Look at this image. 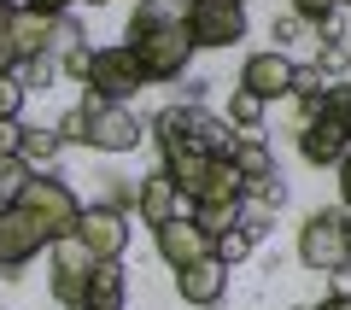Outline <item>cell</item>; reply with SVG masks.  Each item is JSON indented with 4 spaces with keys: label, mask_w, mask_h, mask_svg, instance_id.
Returning <instances> with one entry per match:
<instances>
[{
    "label": "cell",
    "mask_w": 351,
    "mask_h": 310,
    "mask_svg": "<svg viewBox=\"0 0 351 310\" xmlns=\"http://www.w3.org/2000/svg\"><path fill=\"white\" fill-rule=\"evenodd\" d=\"M299 263L316 275H346L351 270V211L328 205L299 223Z\"/></svg>",
    "instance_id": "obj_4"
},
{
    "label": "cell",
    "mask_w": 351,
    "mask_h": 310,
    "mask_svg": "<svg viewBox=\"0 0 351 310\" xmlns=\"http://www.w3.org/2000/svg\"><path fill=\"white\" fill-rule=\"evenodd\" d=\"M299 29H304V18H293V12H287V18H276V29H269V36H276V47L287 53V41H299Z\"/></svg>",
    "instance_id": "obj_33"
},
{
    "label": "cell",
    "mask_w": 351,
    "mask_h": 310,
    "mask_svg": "<svg viewBox=\"0 0 351 310\" xmlns=\"http://www.w3.org/2000/svg\"><path fill=\"white\" fill-rule=\"evenodd\" d=\"M129 298V275L123 263H94V275H88V293H82V310H123Z\"/></svg>",
    "instance_id": "obj_17"
},
{
    "label": "cell",
    "mask_w": 351,
    "mask_h": 310,
    "mask_svg": "<svg viewBox=\"0 0 351 310\" xmlns=\"http://www.w3.org/2000/svg\"><path fill=\"white\" fill-rule=\"evenodd\" d=\"M252 246H258V240L234 223V228H223V235L211 240V258H217V263H240V258H252Z\"/></svg>",
    "instance_id": "obj_23"
},
{
    "label": "cell",
    "mask_w": 351,
    "mask_h": 310,
    "mask_svg": "<svg viewBox=\"0 0 351 310\" xmlns=\"http://www.w3.org/2000/svg\"><path fill=\"white\" fill-rule=\"evenodd\" d=\"M176 293L188 298L193 310H211V305H223V293H228V263L199 258V263H188V270H176Z\"/></svg>",
    "instance_id": "obj_15"
},
{
    "label": "cell",
    "mask_w": 351,
    "mask_h": 310,
    "mask_svg": "<svg viewBox=\"0 0 351 310\" xmlns=\"http://www.w3.org/2000/svg\"><path fill=\"white\" fill-rule=\"evenodd\" d=\"M328 88H334V82H328L316 64H299V71H293V99H299V117H304V123L316 117V106H322Z\"/></svg>",
    "instance_id": "obj_20"
},
{
    "label": "cell",
    "mask_w": 351,
    "mask_h": 310,
    "mask_svg": "<svg viewBox=\"0 0 351 310\" xmlns=\"http://www.w3.org/2000/svg\"><path fill=\"white\" fill-rule=\"evenodd\" d=\"M339 205H346V211H351V152H346V158H339Z\"/></svg>",
    "instance_id": "obj_36"
},
{
    "label": "cell",
    "mask_w": 351,
    "mask_h": 310,
    "mask_svg": "<svg viewBox=\"0 0 351 310\" xmlns=\"http://www.w3.org/2000/svg\"><path fill=\"white\" fill-rule=\"evenodd\" d=\"M223 117H228V129H258V123H263V99L246 94V88H234L228 106H223Z\"/></svg>",
    "instance_id": "obj_22"
},
{
    "label": "cell",
    "mask_w": 351,
    "mask_h": 310,
    "mask_svg": "<svg viewBox=\"0 0 351 310\" xmlns=\"http://www.w3.org/2000/svg\"><path fill=\"white\" fill-rule=\"evenodd\" d=\"M24 99H29V88L18 82L12 71L0 76V123H18V112H24Z\"/></svg>",
    "instance_id": "obj_27"
},
{
    "label": "cell",
    "mask_w": 351,
    "mask_h": 310,
    "mask_svg": "<svg viewBox=\"0 0 351 310\" xmlns=\"http://www.w3.org/2000/svg\"><path fill=\"white\" fill-rule=\"evenodd\" d=\"M24 182H29V164H24V158H0V193L12 199Z\"/></svg>",
    "instance_id": "obj_31"
},
{
    "label": "cell",
    "mask_w": 351,
    "mask_h": 310,
    "mask_svg": "<svg viewBox=\"0 0 351 310\" xmlns=\"http://www.w3.org/2000/svg\"><path fill=\"white\" fill-rule=\"evenodd\" d=\"M240 6H246V0H240Z\"/></svg>",
    "instance_id": "obj_43"
},
{
    "label": "cell",
    "mask_w": 351,
    "mask_h": 310,
    "mask_svg": "<svg viewBox=\"0 0 351 310\" xmlns=\"http://www.w3.org/2000/svg\"><path fill=\"white\" fill-rule=\"evenodd\" d=\"M0 310H6V305H0Z\"/></svg>",
    "instance_id": "obj_44"
},
{
    "label": "cell",
    "mask_w": 351,
    "mask_h": 310,
    "mask_svg": "<svg viewBox=\"0 0 351 310\" xmlns=\"http://www.w3.org/2000/svg\"><path fill=\"white\" fill-rule=\"evenodd\" d=\"M228 164H234V176H240V182H246V193H252V187H258V182H269V176H281V170H276V152L263 147L258 135L234 141V152H228Z\"/></svg>",
    "instance_id": "obj_19"
},
{
    "label": "cell",
    "mask_w": 351,
    "mask_h": 310,
    "mask_svg": "<svg viewBox=\"0 0 351 310\" xmlns=\"http://www.w3.org/2000/svg\"><path fill=\"white\" fill-rule=\"evenodd\" d=\"M316 112H322L328 123H339V129L351 135V82H334V88L322 94V106H316Z\"/></svg>",
    "instance_id": "obj_25"
},
{
    "label": "cell",
    "mask_w": 351,
    "mask_h": 310,
    "mask_svg": "<svg viewBox=\"0 0 351 310\" xmlns=\"http://www.w3.org/2000/svg\"><path fill=\"white\" fill-rule=\"evenodd\" d=\"M12 76L24 88H53V76H59V53H36V59H24Z\"/></svg>",
    "instance_id": "obj_24"
},
{
    "label": "cell",
    "mask_w": 351,
    "mask_h": 310,
    "mask_svg": "<svg viewBox=\"0 0 351 310\" xmlns=\"http://www.w3.org/2000/svg\"><path fill=\"white\" fill-rule=\"evenodd\" d=\"M316 310H351V293H328V298H322Z\"/></svg>",
    "instance_id": "obj_37"
},
{
    "label": "cell",
    "mask_w": 351,
    "mask_h": 310,
    "mask_svg": "<svg viewBox=\"0 0 351 310\" xmlns=\"http://www.w3.org/2000/svg\"><path fill=\"white\" fill-rule=\"evenodd\" d=\"M176 199H182V193H176V182H170L164 170H158V176H147V182L135 187V211H141V223L164 228L170 217H182V211H176Z\"/></svg>",
    "instance_id": "obj_18"
},
{
    "label": "cell",
    "mask_w": 351,
    "mask_h": 310,
    "mask_svg": "<svg viewBox=\"0 0 351 310\" xmlns=\"http://www.w3.org/2000/svg\"><path fill=\"white\" fill-rule=\"evenodd\" d=\"M76 240H82V252L94 263L123 258V246H129V211H123V205H82V217H76Z\"/></svg>",
    "instance_id": "obj_10"
},
{
    "label": "cell",
    "mask_w": 351,
    "mask_h": 310,
    "mask_svg": "<svg viewBox=\"0 0 351 310\" xmlns=\"http://www.w3.org/2000/svg\"><path fill=\"white\" fill-rule=\"evenodd\" d=\"M6 71H12V64H6V53H0V76H6Z\"/></svg>",
    "instance_id": "obj_39"
},
{
    "label": "cell",
    "mask_w": 351,
    "mask_h": 310,
    "mask_svg": "<svg viewBox=\"0 0 351 310\" xmlns=\"http://www.w3.org/2000/svg\"><path fill=\"white\" fill-rule=\"evenodd\" d=\"M351 152V135L339 123H328L322 112L311 117V123H299V158L304 164H339Z\"/></svg>",
    "instance_id": "obj_16"
},
{
    "label": "cell",
    "mask_w": 351,
    "mask_h": 310,
    "mask_svg": "<svg viewBox=\"0 0 351 310\" xmlns=\"http://www.w3.org/2000/svg\"><path fill=\"white\" fill-rule=\"evenodd\" d=\"M152 141H158V152H205V158H228L234 152V129H228V117L205 112V106H164L158 117H152Z\"/></svg>",
    "instance_id": "obj_2"
},
{
    "label": "cell",
    "mask_w": 351,
    "mask_h": 310,
    "mask_svg": "<svg viewBox=\"0 0 351 310\" xmlns=\"http://www.w3.org/2000/svg\"><path fill=\"white\" fill-rule=\"evenodd\" d=\"M123 47L135 53V64H141L147 82H176V76L188 71V59L199 53L193 36H188V12H182L176 0H135Z\"/></svg>",
    "instance_id": "obj_1"
},
{
    "label": "cell",
    "mask_w": 351,
    "mask_h": 310,
    "mask_svg": "<svg viewBox=\"0 0 351 310\" xmlns=\"http://www.w3.org/2000/svg\"><path fill=\"white\" fill-rule=\"evenodd\" d=\"M47 246H53L47 228L6 199V205H0V275H6V281H18V275H24V263L36 258V252H47Z\"/></svg>",
    "instance_id": "obj_8"
},
{
    "label": "cell",
    "mask_w": 351,
    "mask_h": 310,
    "mask_svg": "<svg viewBox=\"0 0 351 310\" xmlns=\"http://www.w3.org/2000/svg\"><path fill=\"white\" fill-rule=\"evenodd\" d=\"M82 6H106V0H82Z\"/></svg>",
    "instance_id": "obj_41"
},
{
    "label": "cell",
    "mask_w": 351,
    "mask_h": 310,
    "mask_svg": "<svg viewBox=\"0 0 351 310\" xmlns=\"http://www.w3.org/2000/svg\"><path fill=\"white\" fill-rule=\"evenodd\" d=\"M164 176L188 205H246V182L234 176L228 158H205V152H164Z\"/></svg>",
    "instance_id": "obj_3"
},
{
    "label": "cell",
    "mask_w": 351,
    "mask_h": 310,
    "mask_svg": "<svg viewBox=\"0 0 351 310\" xmlns=\"http://www.w3.org/2000/svg\"><path fill=\"white\" fill-rule=\"evenodd\" d=\"M346 64H351V47H346L339 36H322V47H316V71H322L328 82H334V76L346 71Z\"/></svg>",
    "instance_id": "obj_26"
},
{
    "label": "cell",
    "mask_w": 351,
    "mask_h": 310,
    "mask_svg": "<svg viewBox=\"0 0 351 310\" xmlns=\"http://www.w3.org/2000/svg\"><path fill=\"white\" fill-rule=\"evenodd\" d=\"M240 228H246L252 240H263L269 235V211H263V205H240Z\"/></svg>",
    "instance_id": "obj_32"
},
{
    "label": "cell",
    "mask_w": 351,
    "mask_h": 310,
    "mask_svg": "<svg viewBox=\"0 0 351 310\" xmlns=\"http://www.w3.org/2000/svg\"><path fill=\"white\" fill-rule=\"evenodd\" d=\"M299 310H304V305H299Z\"/></svg>",
    "instance_id": "obj_45"
},
{
    "label": "cell",
    "mask_w": 351,
    "mask_h": 310,
    "mask_svg": "<svg viewBox=\"0 0 351 310\" xmlns=\"http://www.w3.org/2000/svg\"><path fill=\"white\" fill-rule=\"evenodd\" d=\"M246 199H252V205H263V211L276 217L281 205H287V182H281V176H269V182H258V187H252Z\"/></svg>",
    "instance_id": "obj_28"
},
{
    "label": "cell",
    "mask_w": 351,
    "mask_h": 310,
    "mask_svg": "<svg viewBox=\"0 0 351 310\" xmlns=\"http://www.w3.org/2000/svg\"><path fill=\"white\" fill-rule=\"evenodd\" d=\"M53 36H59V18H41L29 6H12V12L0 18V53H6L12 71L24 59H36V53H53Z\"/></svg>",
    "instance_id": "obj_11"
},
{
    "label": "cell",
    "mask_w": 351,
    "mask_h": 310,
    "mask_svg": "<svg viewBox=\"0 0 351 310\" xmlns=\"http://www.w3.org/2000/svg\"><path fill=\"white\" fill-rule=\"evenodd\" d=\"M12 205L36 217V223L47 228V240H64V235H76V217H82V199H76L71 187L59 182V176H36V170H29V182L12 193Z\"/></svg>",
    "instance_id": "obj_5"
},
{
    "label": "cell",
    "mask_w": 351,
    "mask_h": 310,
    "mask_svg": "<svg viewBox=\"0 0 351 310\" xmlns=\"http://www.w3.org/2000/svg\"><path fill=\"white\" fill-rule=\"evenodd\" d=\"M176 6H182V12H188V6H193V0H176Z\"/></svg>",
    "instance_id": "obj_40"
},
{
    "label": "cell",
    "mask_w": 351,
    "mask_h": 310,
    "mask_svg": "<svg viewBox=\"0 0 351 310\" xmlns=\"http://www.w3.org/2000/svg\"><path fill=\"white\" fill-rule=\"evenodd\" d=\"M12 6H18V0H0V18H6V12H12Z\"/></svg>",
    "instance_id": "obj_38"
},
{
    "label": "cell",
    "mask_w": 351,
    "mask_h": 310,
    "mask_svg": "<svg viewBox=\"0 0 351 310\" xmlns=\"http://www.w3.org/2000/svg\"><path fill=\"white\" fill-rule=\"evenodd\" d=\"M24 152V129L18 123H0V158H18Z\"/></svg>",
    "instance_id": "obj_34"
},
{
    "label": "cell",
    "mask_w": 351,
    "mask_h": 310,
    "mask_svg": "<svg viewBox=\"0 0 351 310\" xmlns=\"http://www.w3.org/2000/svg\"><path fill=\"white\" fill-rule=\"evenodd\" d=\"M293 71H299V64L281 47H263V53H252V59L240 64V88L258 94V99H281V94H293Z\"/></svg>",
    "instance_id": "obj_13"
},
{
    "label": "cell",
    "mask_w": 351,
    "mask_h": 310,
    "mask_svg": "<svg viewBox=\"0 0 351 310\" xmlns=\"http://www.w3.org/2000/svg\"><path fill=\"white\" fill-rule=\"evenodd\" d=\"M152 240H158V258L170 263V270H188V263L211 258V235H205L193 217H170L164 228H152Z\"/></svg>",
    "instance_id": "obj_14"
},
{
    "label": "cell",
    "mask_w": 351,
    "mask_h": 310,
    "mask_svg": "<svg viewBox=\"0 0 351 310\" xmlns=\"http://www.w3.org/2000/svg\"><path fill=\"white\" fill-rule=\"evenodd\" d=\"M59 147H64L59 129H24V152H18V158L36 170V164H53V158H59Z\"/></svg>",
    "instance_id": "obj_21"
},
{
    "label": "cell",
    "mask_w": 351,
    "mask_h": 310,
    "mask_svg": "<svg viewBox=\"0 0 351 310\" xmlns=\"http://www.w3.org/2000/svg\"><path fill=\"white\" fill-rule=\"evenodd\" d=\"M334 12H339V0H293V18H304V24H328Z\"/></svg>",
    "instance_id": "obj_30"
},
{
    "label": "cell",
    "mask_w": 351,
    "mask_h": 310,
    "mask_svg": "<svg viewBox=\"0 0 351 310\" xmlns=\"http://www.w3.org/2000/svg\"><path fill=\"white\" fill-rule=\"evenodd\" d=\"M18 6H29V12H41V18H64L71 12V0H18Z\"/></svg>",
    "instance_id": "obj_35"
},
{
    "label": "cell",
    "mask_w": 351,
    "mask_h": 310,
    "mask_svg": "<svg viewBox=\"0 0 351 310\" xmlns=\"http://www.w3.org/2000/svg\"><path fill=\"white\" fill-rule=\"evenodd\" d=\"M188 36L193 47H240L246 41V6L240 0H193L188 6Z\"/></svg>",
    "instance_id": "obj_9"
},
{
    "label": "cell",
    "mask_w": 351,
    "mask_h": 310,
    "mask_svg": "<svg viewBox=\"0 0 351 310\" xmlns=\"http://www.w3.org/2000/svg\"><path fill=\"white\" fill-rule=\"evenodd\" d=\"M88 59H94V47H88V41H76V47H64V53H59V71L82 82V76H88Z\"/></svg>",
    "instance_id": "obj_29"
},
{
    "label": "cell",
    "mask_w": 351,
    "mask_h": 310,
    "mask_svg": "<svg viewBox=\"0 0 351 310\" xmlns=\"http://www.w3.org/2000/svg\"><path fill=\"white\" fill-rule=\"evenodd\" d=\"M339 6H351V0H339Z\"/></svg>",
    "instance_id": "obj_42"
},
{
    "label": "cell",
    "mask_w": 351,
    "mask_h": 310,
    "mask_svg": "<svg viewBox=\"0 0 351 310\" xmlns=\"http://www.w3.org/2000/svg\"><path fill=\"white\" fill-rule=\"evenodd\" d=\"M88 94L94 99H106V106H129V99L147 88V76H141V64H135V53L117 41V47H94V59H88Z\"/></svg>",
    "instance_id": "obj_6"
},
{
    "label": "cell",
    "mask_w": 351,
    "mask_h": 310,
    "mask_svg": "<svg viewBox=\"0 0 351 310\" xmlns=\"http://www.w3.org/2000/svg\"><path fill=\"white\" fill-rule=\"evenodd\" d=\"M47 258H53V270H47V287H53V298H59L64 310H82L88 275H94V258L82 252V240H76V235L53 240V246H47Z\"/></svg>",
    "instance_id": "obj_12"
},
{
    "label": "cell",
    "mask_w": 351,
    "mask_h": 310,
    "mask_svg": "<svg viewBox=\"0 0 351 310\" xmlns=\"http://www.w3.org/2000/svg\"><path fill=\"white\" fill-rule=\"evenodd\" d=\"M82 117H88L82 147H94V152H135L141 141H147V123H141L129 106H106V99L88 94L82 99Z\"/></svg>",
    "instance_id": "obj_7"
}]
</instances>
